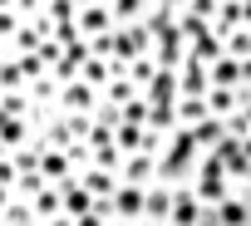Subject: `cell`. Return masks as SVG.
I'll list each match as a JSON object with an SVG mask.
<instances>
[{"instance_id":"28","label":"cell","mask_w":251,"mask_h":226,"mask_svg":"<svg viewBox=\"0 0 251 226\" xmlns=\"http://www.w3.org/2000/svg\"><path fill=\"white\" fill-rule=\"evenodd\" d=\"M69 5H74V10H89V5H99V0H69Z\"/></svg>"},{"instance_id":"1","label":"cell","mask_w":251,"mask_h":226,"mask_svg":"<svg viewBox=\"0 0 251 226\" xmlns=\"http://www.w3.org/2000/svg\"><path fill=\"white\" fill-rule=\"evenodd\" d=\"M192 197H197L207 211H217V206L231 197V177H226V167H222L217 158H202V162H197V177H192Z\"/></svg>"},{"instance_id":"25","label":"cell","mask_w":251,"mask_h":226,"mask_svg":"<svg viewBox=\"0 0 251 226\" xmlns=\"http://www.w3.org/2000/svg\"><path fill=\"white\" fill-rule=\"evenodd\" d=\"M15 64H20V74H25V84H35V79H45V74H50V64H45L40 54H15Z\"/></svg>"},{"instance_id":"14","label":"cell","mask_w":251,"mask_h":226,"mask_svg":"<svg viewBox=\"0 0 251 226\" xmlns=\"http://www.w3.org/2000/svg\"><path fill=\"white\" fill-rule=\"evenodd\" d=\"M30 206H35V221H64V192L59 187H45Z\"/></svg>"},{"instance_id":"26","label":"cell","mask_w":251,"mask_h":226,"mask_svg":"<svg viewBox=\"0 0 251 226\" xmlns=\"http://www.w3.org/2000/svg\"><path fill=\"white\" fill-rule=\"evenodd\" d=\"M15 182H20V167H15V158H5V162H0V187L15 192Z\"/></svg>"},{"instance_id":"31","label":"cell","mask_w":251,"mask_h":226,"mask_svg":"<svg viewBox=\"0 0 251 226\" xmlns=\"http://www.w3.org/2000/svg\"><path fill=\"white\" fill-rule=\"evenodd\" d=\"M241 10H246V20H251V0H241Z\"/></svg>"},{"instance_id":"11","label":"cell","mask_w":251,"mask_h":226,"mask_svg":"<svg viewBox=\"0 0 251 226\" xmlns=\"http://www.w3.org/2000/svg\"><path fill=\"white\" fill-rule=\"evenodd\" d=\"M153 5H158V0H108V10H113V20H118L123 30H128V25H143Z\"/></svg>"},{"instance_id":"24","label":"cell","mask_w":251,"mask_h":226,"mask_svg":"<svg viewBox=\"0 0 251 226\" xmlns=\"http://www.w3.org/2000/svg\"><path fill=\"white\" fill-rule=\"evenodd\" d=\"M45 187H50V182H45L40 172H20V182H15V197H20V202H35Z\"/></svg>"},{"instance_id":"20","label":"cell","mask_w":251,"mask_h":226,"mask_svg":"<svg viewBox=\"0 0 251 226\" xmlns=\"http://www.w3.org/2000/svg\"><path fill=\"white\" fill-rule=\"evenodd\" d=\"M222 54L236 59V64H246V59H251V25H246V30H231V35L222 40Z\"/></svg>"},{"instance_id":"4","label":"cell","mask_w":251,"mask_h":226,"mask_svg":"<svg viewBox=\"0 0 251 226\" xmlns=\"http://www.w3.org/2000/svg\"><path fill=\"white\" fill-rule=\"evenodd\" d=\"M177 89H182V98H207V89H212V69L202 64V59H182L177 64Z\"/></svg>"},{"instance_id":"6","label":"cell","mask_w":251,"mask_h":226,"mask_svg":"<svg viewBox=\"0 0 251 226\" xmlns=\"http://www.w3.org/2000/svg\"><path fill=\"white\" fill-rule=\"evenodd\" d=\"M173 202H177V187L173 182H153L148 187V211H143V221H173Z\"/></svg>"},{"instance_id":"3","label":"cell","mask_w":251,"mask_h":226,"mask_svg":"<svg viewBox=\"0 0 251 226\" xmlns=\"http://www.w3.org/2000/svg\"><path fill=\"white\" fill-rule=\"evenodd\" d=\"M99 103H103V93L94 84H84V79L59 89V113H99Z\"/></svg>"},{"instance_id":"21","label":"cell","mask_w":251,"mask_h":226,"mask_svg":"<svg viewBox=\"0 0 251 226\" xmlns=\"http://www.w3.org/2000/svg\"><path fill=\"white\" fill-rule=\"evenodd\" d=\"M158 69H163V64H158L153 54H143V59H133V64H128V79H133V84H138V89L148 93V84L158 79Z\"/></svg>"},{"instance_id":"10","label":"cell","mask_w":251,"mask_h":226,"mask_svg":"<svg viewBox=\"0 0 251 226\" xmlns=\"http://www.w3.org/2000/svg\"><path fill=\"white\" fill-rule=\"evenodd\" d=\"M79 187H89L94 192V202H113V192L123 187L113 172H103V167H89V172H79Z\"/></svg>"},{"instance_id":"27","label":"cell","mask_w":251,"mask_h":226,"mask_svg":"<svg viewBox=\"0 0 251 226\" xmlns=\"http://www.w3.org/2000/svg\"><path fill=\"white\" fill-rule=\"evenodd\" d=\"M10 202H15V192H10V187H0V216L10 211Z\"/></svg>"},{"instance_id":"15","label":"cell","mask_w":251,"mask_h":226,"mask_svg":"<svg viewBox=\"0 0 251 226\" xmlns=\"http://www.w3.org/2000/svg\"><path fill=\"white\" fill-rule=\"evenodd\" d=\"M212 216H217L222 226H251V202L231 192V197H226V202H222V206H217Z\"/></svg>"},{"instance_id":"2","label":"cell","mask_w":251,"mask_h":226,"mask_svg":"<svg viewBox=\"0 0 251 226\" xmlns=\"http://www.w3.org/2000/svg\"><path fill=\"white\" fill-rule=\"evenodd\" d=\"M108 211H113V221H123V226H138L143 211H148V187H128V182H123V187L113 192Z\"/></svg>"},{"instance_id":"22","label":"cell","mask_w":251,"mask_h":226,"mask_svg":"<svg viewBox=\"0 0 251 226\" xmlns=\"http://www.w3.org/2000/svg\"><path fill=\"white\" fill-rule=\"evenodd\" d=\"M192 59H202V64H217V59H222V40H217L212 30H207V35H197V40H192Z\"/></svg>"},{"instance_id":"29","label":"cell","mask_w":251,"mask_h":226,"mask_svg":"<svg viewBox=\"0 0 251 226\" xmlns=\"http://www.w3.org/2000/svg\"><path fill=\"white\" fill-rule=\"evenodd\" d=\"M241 153H246V162H251V138H246V143H241Z\"/></svg>"},{"instance_id":"16","label":"cell","mask_w":251,"mask_h":226,"mask_svg":"<svg viewBox=\"0 0 251 226\" xmlns=\"http://www.w3.org/2000/svg\"><path fill=\"white\" fill-rule=\"evenodd\" d=\"M138 98H143V89H138L128 74H118V79L103 89V103H113V108H128V103H138Z\"/></svg>"},{"instance_id":"5","label":"cell","mask_w":251,"mask_h":226,"mask_svg":"<svg viewBox=\"0 0 251 226\" xmlns=\"http://www.w3.org/2000/svg\"><path fill=\"white\" fill-rule=\"evenodd\" d=\"M123 182H128V187H153V182H163V177H158V158H153V153L123 158Z\"/></svg>"},{"instance_id":"17","label":"cell","mask_w":251,"mask_h":226,"mask_svg":"<svg viewBox=\"0 0 251 226\" xmlns=\"http://www.w3.org/2000/svg\"><path fill=\"white\" fill-rule=\"evenodd\" d=\"M212 118V108H207V98H177V128H202Z\"/></svg>"},{"instance_id":"33","label":"cell","mask_w":251,"mask_h":226,"mask_svg":"<svg viewBox=\"0 0 251 226\" xmlns=\"http://www.w3.org/2000/svg\"><path fill=\"white\" fill-rule=\"evenodd\" d=\"M222 5H226V0H222Z\"/></svg>"},{"instance_id":"18","label":"cell","mask_w":251,"mask_h":226,"mask_svg":"<svg viewBox=\"0 0 251 226\" xmlns=\"http://www.w3.org/2000/svg\"><path fill=\"white\" fill-rule=\"evenodd\" d=\"M143 143H148V128H138V123H118V128H113V148H118L123 158L143 153Z\"/></svg>"},{"instance_id":"12","label":"cell","mask_w":251,"mask_h":226,"mask_svg":"<svg viewBox=\"0 0 251 226\" xmlns=\"http://www.w3.org/2000/svg\"><path fill=\"white\" fill-rule=\"evenodd\" d=\"M207 108L217 123H226L231 113H241V89H207Z\"/></svg>"},{"instance_id":"8","label":"cell","mask_w":251,"mask_h":226,"mask_svg":"<svg viewBox=\"0 0 251 226\" xmlns=\"http://www.w3.org/2000/svg\"><path fill=\"white\" fill-rule=\"evenodd\" d=\"M59 192H64V221H79V216H89V211L99 206V202H94V192H89V187H79V177H74V182H64Z\"/></svg>"},{"instance_id":"9","label":"cell","mask_w":251,"mask_h":226,"mask_svg":"<svg viewBox=\"0 0 251 226\" xmlns=\"http://www.w3.org/2000/svg\"><path fill=\"white\" fill-rule=\"evenodd\" d=\"M202 216H207V206L192 197V187H177V202H173V221L168 226H197Z\"/></svg>"},{"instance_id":"13","label":"cell","mask_w":251,"mask_h":226,"mask_svg":"<svg viewBox=\"0 0 251 226\" xmlns=\"http://www.w3.org/2000/svg\"><path fill=\"white\" fill-rule=\"evenodd\" d=\"M182 89H177V69H158V79L148 84V103H177Z\"/></svg>"},{"instance_id":"7","label":"cell","mask_w":251,"mask_h":226,"mask_svg":"<svg viewBox=\"0 0 251 226\" xmlns=\"http://www.w3.org/2000/svg\"><path fill=\"white\" fill-rule=\"evenodd\" d=\"M108 30H118V20H113V10L103 5H89V10H79V35L84 40H99V35H108Z\"/></svg>"},{"instance_id":"30","label":"cell","mask_w":251,"mask_h":226,"mask_svg":"<svg viewBox=\"0 0 251 226\" xmlns=\"http://www.w3.org/2000/svg\"><path fill=\"white\" fill-rule=\"evenodd\" d=\"M5 158H10V148H5V143H0V162H5Z\"/></svg>"},{"instance_id":"23","label":"cell","mask_w":251,"mask_h":226,"mask_svg":"<svg viewBox=\"0 0 251 226\" xmlns=\"http://www.w3.org/2000/svg\"><path fill=\"white\" fill-rule=\"evenodd\" d=\"M217 10H222V0H187V5H182V15H192V20H202L207 30H212V20H217Z\"/></svg>"},{"instance_id":"19","label":"cell","mask_w":251,"mask_h":226,"mask_svg":"<svg viewBox=\"0 0 251 226\" xmlns=\"http://www.w3.org/2000/svg\"><path fill=\"white\" fill-rule=\"evenodd\" d=\"M207 69H212V89H241V64H236V59L222 54V59L207 64Z\"/></svg>"},{"instance_id":"32","label":"cell","mask_w":251,"mask_h":226,"mask_svg":"<svg viewBox=\"0 0 251 226\" xmlns=\"http://www.w3.org/2000/svg\"><path fill=\"white\" fill-rule=\"evenodd\" d=\"M103 5H108V0H103Z\"/></svg>"}]
</instances>
